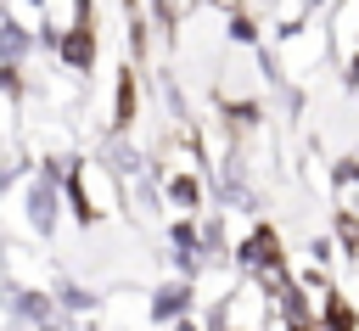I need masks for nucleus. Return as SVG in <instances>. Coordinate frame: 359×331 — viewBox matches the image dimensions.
Masks as SVG:
<instances>
[{
    "instance_id": "obj_1",
    "label": "nucleus",
    "mask_w": 359,
    "mask_h": 331,
    "mask_svg": "<svg viewBox=\"0 0 359 331\" xmlns=\"http://www.w3.org/2000/svg\"><path fill=\"white\" fill-rule=\"evenodd\" d=\"M185 297H191V292H185V286H163V292H157V314H163V320H168V314H174V309H185Z\"/></svg>"
}]
</instances>
